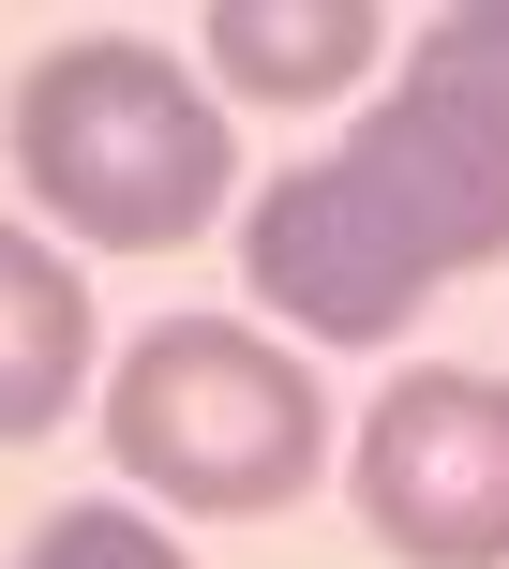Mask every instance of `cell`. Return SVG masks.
<instances>
[{
    "instance_id": "obj_1",
    "label": "cell",
    "mask_w": 509,
    "mask_h": 569,
    "mask_svg": "<svg viewBox=\"0 0 509 569\" xmlns=\"http://www.w3.org/2000/svg\"><path fill=\"white\" fill-rule=\"evenodd\" d=\"M465 270H509V0H450L390 106L240 210V284L315 345H405Z\"/></svg>"
},
{
    "instance_id": "obj_2",
    "label": "cell",
    "mask_w": 509,
    "mask_h": 569,
    "mask_svg": "<svg viewBox=\"0 0 509 569\" xmlns=\"http://www.w3.org/2000/svg\"><path fill=\"white\" fill-rule=\"evenodd\" d=\"M16 180L46 196V226H76L90 256H180V240L226 210L240 150H226V106L180 76L166 46L136 30H76L16 76Z\"/></svg>"
},
{
    "instance_id": "obj_3",
    "label": "cell",
    "mask_w": 509,
    "mask_h": 569,
    "mask_svg": "<svg viewBox=\"0 0 509 569\" xmlns=\"http://www.w3.org/2000/svg\"><path fill=\"white\" fill-rule=\"evenodd\" d=\"M106 465L166 510H210V525L300 510V480L330 465V390L255 315H166L106 375Z\"/></svg>"
},
{
    "instance_id": "obj_4",
    "label": "cell",
    "mask_w": 509,
    "mask_h": 569,
    "mask_svg": "<svg viewBox=\"0 0 509 569\" xmlns=\"http://www.w3.org/2000/svg\"><path fill=\"white\" fill-rule=\"evenodd\" d=\"M345 495H360L375 555H405V569H509V375L405 360L360 405Z\"/></svg>"
},
{
    "instance_id": "obj_5",
    "label": "cell",
    "mask_w": 509,
    "mask_h": 569,
    "mask_svg": "<svg viewBox=\"0 0 509 569\" xmlns=\"http://www.w3.org/2000/svg\"><path fill=\"white\" fill-rule=\"evenodd\" d=\"M196 46H210V76H226L240 106H330V90L390 46V16H375V0H210Z\"/></svg>"
},
{
    "instance_id": "obj_6",
    "label": "cell",
    "mask_w": 509,
    "mask_h": 569,
    "mask_svg": "<svg viewBox=\"0 0 509 569\" xmlns=\"http://www.w3.org/2000/svg\"><path fill=\"white\" fill-rule=\"evenodd\" d=\"M76 390H90V284L30 226H0V450L76 420Z\"/></svg>"
},
{
    "instance_id": "obj_7",
    "label": "cell",
    "mask_w": 509,
    "mask_h": 569,
    "mask_svg": "<svg viewBox=\"0 0 509 569\" xmlns=\"http://www.w3.org/2000/svg\"><path fill=\"white\" fill-rule=\"evenodd\" d=\"M16 569H196V555H180L150 510H106V495H90V510H46V540Z\"/></svg>"
}]
</instances>
